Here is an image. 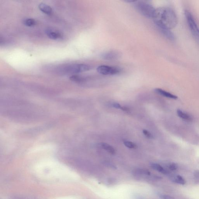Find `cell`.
<instances>
[{"mask_svg":"<svg viewBox=\"0 0 199 199\" xmlns=\"http://www.w3.org/2000/svg\"><path fill=\"white\" fill-rule=\"evenodd\" d=\"M194 175L196 180H199V170H196L194 171Z\"/></svg>","mask_w":199,"mask_h":199,"instance_id":"21","label":"cell"},{"mask_svg":"<svg viewBox=\"0 0 199 199\" xmlns=\"http://www.w3.org/2000/svg\"><path fill=\"white\" fill-rule=\"evenodd\" d=\"M159 197L162 199H175L171 196L166 195V194H160L159 195Z\"/></svg>","mask_w":199,"mask_h":199,"instance_id":"20","label":"cell"},{"mask_svg":"<svg viewBox=\"0 0 199 199\" xmlns=\"http://www.w3.org/2000/svg\"><path fill=\"white\" fill-rule=\"evenodd\" d=\"M156 93L160 94L163 96L167 97V98L172 99L176 100L178 98V97L174 94L167 92L165 90H163L160 88H156L155 89Z\"/></svg>","mask_w":199,"mask_h":199,"instance_id":"8","label":"cell"},{"mask_svg":"<svg viewBox=\"0 0 199 199\" xmlns=\"http://www.w3.org/2000/svg\"><path fill=\"white\" fill-rule=\"evenodd\" d=\"M97 71L101 75L107 76L116 75L120 74L121 70V68L117 67L101 65L97 67Z\"/></svg>","mask_w":199,"mask_h":199,"instance_id":"5","label":"cell"},{"mask_svg":"<svg viewBox=\"0 0 199 199\" xmlns=\"http://www.w3.org/2000/svg\"><path fill=\"white\" fill-rule=\"evenodd\" d=\"M23 23L24 25L27 26L32 27L36 24V21L33 18H26L24 20Z\"/></svg>","mask_w":199,"mask_h":199,"instance_id":"15","label":"cell"},{"mask_svg":"<svg viewBox=\"0 0 199 199\" xmlns=\"http://www.w3.org/2000/svg\"><path fill=\"white\" fill-rule=\"evenodd\" d=\"M91 69L90 65L85 64H76L71 65L64 68L65 72L68 73L78 74L89 71Z\"/></svg>","mask_w":199,"mask_h":199,"instance_id":"4","label":"cell"},{"mask_svg":"<svg viewBox=\"0 0 199 199\" xmlns=\"http://www.w3.org/2000/svg\"><path fill=\"white\" fill-rule=\"evenodd\" d=\"M119 53L116 51H109L101 54V58L106 61H113L119 58Z\"/></svg>","mask_w":199,"mask_h":199,"instance_id":"7","label":"cell"},{"mask_svg":"<svg viewBox=\"0 0 199 199\" xmlns=\"http://www.w3.org/2000/svg\"><path fill=\"white\" fill-rule=\"evenodd\" d=\"M46 34L49 38L53 40L61 39L62 38V34L59 31L54 28H49L46 30Z\"/></svg>","mask_w":199,"mask_h":199,"instance_id":"6","label":"cell"},{"mask_svg":"<svg viewBox=\"0 0 199 199\" xmlns=\"http://www.w3.org/2000/svg\"><path fill=\"white\" fill-rule=\"evenodd\" d=\"M135 6L142 15L149 18H153L156 9L151 4L144 1H135Z\"/></svg>","mask_w":199,"mask_h":199,"instance_id":"2","label":"cell"},{"mask_svg":"<svg viewBox=\"0 0 199 199\" xmlns=\"http://www.w3.org/2000/svg\"><path fill=\"white\" fill-rule=\"evenodd\" d=\"M160 31L162 34L168 39L171 41H174L175 39V36L174 34L171 32V30L166 29H160Z\"/></svg>","mask_w":199,"mask_h":199,"instance_id":"12","label":"cell"},{"mask_svg":"<svg viewBox=\"0 0 199 199\" xmlns=\"http://www.w3.org/2000/svg\"><path fill=\"white\" fill-rule=\"evenodd\" d=\"M113 106L114 107V108L118 109H121V106L118 103H114L113 104Z\"/></svg>","mask_w":199,"mask_h":199,"instance_id":"22","label":"cell"},{"mask_svg":"<svg viewBox=\"0 0 199 199\" xmlns=\"http://www.w3.org/2000/svg\"><path fill=\"white\" fill-rule=\"evenodd\" d=\"M153 19L159 29L171 30L175 28L177 24L175 13L169 7H161L156 9Z\"/></svg>","mask_w":199,"mask_h":199,"instance_id":"1","label":"cell"},{"mask_svg":"<svg viewBox=\"0 0 199 199\" xmlns=\"http://www.w3.org/2000/svg\"><path fill=\"white\" fill-rule=\"evenodd\" d=\"M151 167L154 170H157V171L161 173V174L164 175L168 174V171L167 170H166L165 168H164L162 166L160 165L159 164H151Z\"/></svg>","mask_w":199,"mask_h":199,"instance_id":"13","label":"cell"},{"mask_svg":"<svg viewBox=\"0 0 199 199\" xmlns=\"http://www.w3.org/2000/svg\"><path fill=\"white\" fill-rule=\"evenodd\" d=\"M122 111H125V112H129V109L128 108V107H122V106L121 108V109Z\"/></svg>","mask_w":199,"mask_h":199,"instance_id":"23","label":"cell"},{"mask_svg":"<svg viewBox=\"0 0 199 199\" xmlns=\"http://www.w3.org/2000/svg\"><path fill=\"white\" fill-rule=\"evenodd\" d=\"M100 145L103 149H105L108 152L111 154H115V150L110 145L107 144V143L102 142L100 144Z\"/></svg>","mask_w":199,"mask_h":199,"instance_id":"14","label":"cell"},{"mask_svg":"<svg viewBox=\"0 0 199 199\" xmlns=\"http://www.w3.org/2000/svg\"><path fill=\"white\" fill-rule=\"evenodd\" d=\"M168 168L171 171H174L177 170V168H178V167L177 164H176L175 163H171L168 164Z\"/></svg>","mask_w":199,"mask_h":199,"instance_id":"18","label":"cell"},{"mask_svg":"<svg viewBox=\"0 0 199 199\" xmlns=\"http://www.w3.org/2000/svg\"><path fill=\"white\" fill-rule=\"evenodd\" d=\"M189 28L196 39L199 42V28L192 14L188 11L185 12Z\"/></svg>","mask_w":199,"mask_h":199,"instance_id":"3","label":"cell"},{"mask_svg":"<svg viewBox=\"0 0 199 199\" xmlns=\"http://www.w3.org/2000/svg\"><path fill=\"white\" fill-rule=\"evenodd\" d=\"M39 8L42 12L47 15H51L52 13V8L50 6L44 3L40 4Z\"/></svg>","mask_w":199,"mask_h":199,"instance_id":"10","label":"cell"},{"mask_svg":"<svg viewBox=\"0 0 199 199\" xmlns=\"http://www.w3.org/2000/svg\"><path fill=\"white\" fill-rule=\"evenodd\" d=\"M123 143L126 147L130 149H135L137 148V145L135 143L128 141H124Z\"/></svg>","mask_w":199,"mask_h":199,"instance_id":"16","label":"cell"},{"mask_svg":"<svg viewBox=\"0 0 199 199\" xmlns=\"http://www.w3.org/2000/svg\"><path fill=\"white\" fill-rule=\"evenodd\" d=\"M177 115L182 119L186 121L191 122L193 121V117L187 113L183 112L182 110L178 109L177 111Z\"/></svg>","mask_w":199,"mask_h":199,"instance_id":"9","label":"cell"},{"mask_svg":"<svg viewBox=\"0 0 199 199\" xmlns=\"http://www.w3.org/2000/svg\"><path fill=\"white\" fill-rule=\"evenodd\" d=\"M70 78L72 81L78 82H81V81H83V78H81V77H79V76L76 75L71 76Z\"/></svg>","mask_w":199,"mask_h":199,"instance_id":"17","label":"cell"},{"mask_svg":"<svg viewBox=\"0 0 199 199\" xmlns=\"http://www.w3.org/2000/svg\"><path fill=\"white\" fill-rule=\"evenodd\" d=\"M171 181L176 184H178L182 185H184L186 184L185 179L182 176L180 175H177L172 176L171 177Z\"/></svg>","mask_w":199,"mask_h":199,"instance_id":"11","label":"cell"},{"mask_svg":"<svg viewBox=\"0 0 199 199\" xmlns=\"http://www.w3.org/2000/svg\"><path fill=\"white\" fill-rule=\"evenodd\" d=\"M143 134H144V135L146 136V137L149 138L150 139H153L154 138L153 137V135L151 134L149 131H147V130H143Z\"/></svg>","mask_w":199,"mask_h":199,"instance_id":"19","label":"cell"}]
</instances>
